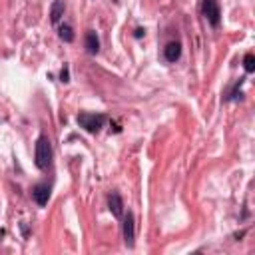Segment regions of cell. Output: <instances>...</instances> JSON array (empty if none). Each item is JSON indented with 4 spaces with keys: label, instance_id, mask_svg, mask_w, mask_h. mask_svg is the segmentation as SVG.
Here are the masks:
<instances>
[{
    "label": "cell",
    "instance_id": "cell-2",
    "mask_svg": "<svg viewBox=\"0 0 255 255\" xmlns=\"http://www.w3.org/2000/svg\"><path fill=\"white\" fill-rule=\"evenodd\" d=\"M106 124L104 114H92V112H80L78 114V126L84 128L88 134H98Z\"/></svg>",
    "mask_w": 255,
    "mask_h": 255
},
{
    "label": "cell",
    "instance_id": "cell-7",
    "mask_svg": "<svg viewBox=\"0 0 255 255\" xmlns=\"http://www.w3.org/2000/svg\"><path fill=\"white\" fill-rule=\"evenodd\" d=\"M180 56H182V44H180V42H168L166 48H164V58H166V62L174 64V62L180 60Z\"/></svg>",
    "mask_w": 255,
    "mask_h": 255
},
{
    "label": "cell",
    "instance_id": "cell-11",
    "mask_svg": "<svg viewBox=\"0 0 255 255\" xmlns=\"http://www.w3.org/2000/svg\"><path fill=\"white\" fill-rule=\"evenodd\" d=\"M58 36H60V40H64V42H74V28L70 26V24H62L60 28H58Z\"/></svg>",
    "mask_w": 255,
    "mask_h": 255
},
{
    "label": "cell",
    "instance_id": "cell-8",
    "mask_svg": "<svg viewBox=\"0 0 255 255\" xmlns=\"http://www.w3.org/2000/svg\"><path fill=\"white\" fill-rule=\"evenodd\" d=\"M84 46H86V52L90 56H96L100 52V38L94 30H88L86 32V40H84Z\"/></svg>",
    "mask_w": 255,
    "mask_h": 255
},
{
    "label": "cell",
    "instance_id": "cell-12",
    "mask_svg": "<svg viewBox=\"0 0 255 255\" xmlns=\"http://www.w3.org/2000/svg\"><path fill=\"white\" fill-rule=\"evenodd\" d=\"M243 68H245L247 74H253L255 72V56H253V52H247L243 56Z\"/></svg>",
    "mask_w": 255,
    "mask_h": 255
},
{
    "label": "cell",
    "instance_id": "cell-4",
    "mask_svg": "<svg viewBox=\"0 0 255 255\" xmlns=\"http://www.w3.org/2000/svg\"><path fill=\"white\" fill-rule=\"evenodd\" d=\"M122 231H124V241H126V245H128V247H134V243H136V219H134V213H132V211L124 213Z\"/></svg>",
    "mask_w": 255,
    "mask_h": 255
},
{
    "label": "cell",
    "instance_id": "cell-10",
    "mask_svg": "<svg viewBox=\"0 0 255 255\" xmlns=\"http://www.w3.org/2000/svg\"><path fill=\"white\" fill-rule=\"evenodd\" d=\"M243 82H245V78H239V80H237V82H235V84L225 92V98H223V100H225V102H233V100H237V98L241 96L239 88H241V84H243Z\"/></svg>",
    "mask_w": 255,
    "mask_h": 255
},
{
    "label": "cell",
    "instance_id": "cell-5",
    "mask_svg": "<svg viewBox=\"0 0 255 255\" xmlns=\"http://www.w3.org/2000/svg\"><path fill=\"white\" fill-rule=\"evenodd\" d=\"M32 199H34L40 207H44V205L48 203V199H50V186H48V184H36V186L32 188Z\"/></svg>",
    "mask_w": 255,
    "mask_h": 255
},
{
    "label": "cell",
    "instance_id": "cell-1",
    "mask_svg": "<svg viewBox=\"0 0 255 255\" xmlns=\"http://www.w3.org/2000/svg\"><path fill=\"white\" fill-rule=\"evenodd\" d=\"M34 164L38 170H48L52 164V144L48 136H40L36 140V150H34Z\"/></svg>",
    "mask_w": 255,
    "mask_h": 255
},
{
    "label": "cell",
    "instance_id": "cell-14",
    "mask_svg": "<svg viewBox=\"0 0 255 255\" xmlns=\"http://www.w3.org/2000/svg\"><path fill=\"white\" fill-rule=\"evenodd\" d=\"M146 32H144V28H136V38H142Z\"/></svg>",
    "mask_w": 255,
    "mask_h": 255
},
{
    "label": "cell",
    "instance_id": "cell-3",
    "mask_svg": "<svg viewBox=\"0 0 255 255\" xmlns=\"http://www.w3.org/2000/svg\"><path fill=\"white\" fill-rule=\"evenodd\" d=\"M201 12L205 16V20L217 28L221 24V6H219V0H203L201 2Z\"/></svg>",
    "mask_w": 255,
    "mask_h": 255
},
{
    "label": "cell",
    "instance_id": "cell-6",
    "mask_svg": "<svg viewBox=\"0 0 255 255\" xmlns=\"http://www.w3.org/2000/svg\"><path fill=\"white\" fill-rule=\"evenodd\" d=\"M108 205H110V211L114 217H124V199L118 191H112L110 197H108Z\"/></svg>",
    "mask_w": 255,
    "mask_h": 255
},
{
    "label": "cell",
    "instance_id": "cell-9",
    "mask_svg": "<svg viewBox=\"0 0 255 255\" xmlns=\"http://www.w3.org/2000/svg\"><path fill=\"white\" fill-rule=\"evenodd\" d=\"M64 12H66V2H64V0H54L52 6H50V22L58 24L62 20Z\"/></svg>",
    "mask_w": 255,
    "mask_h": 255
},
{
    "label": "cell",
    "instance_id": "cell-13",
    "mask_svg": "<svg viewBox=\"0 0 255 255\" xmlns=\"http://www.w3.org/2000/svg\"><path fill=\"white\" fill-rule=\"evenodd\" d=\"M60 80L66 84V82H70V70H68V66H64L62 68V72H60Z\"/></svg>",
    "mask_w": 255,
    "mask_h": 255
}]
</instances>
